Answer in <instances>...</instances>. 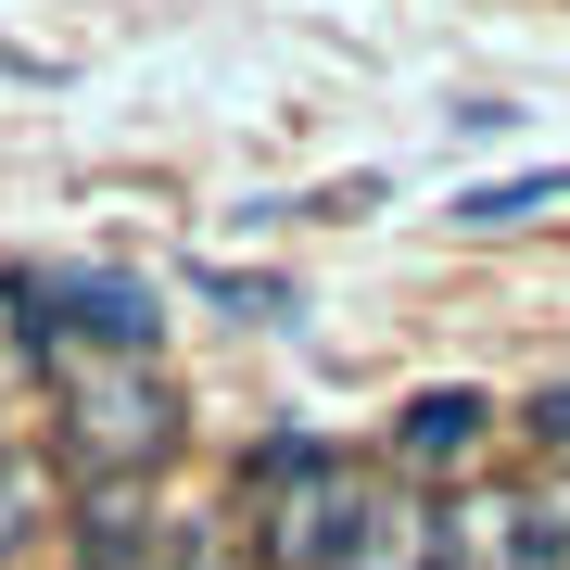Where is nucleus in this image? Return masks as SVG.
<instances>
[{
  "label": "nucleus",
  "mask_w": 570,
  "mask_h": 570,
  "mask_svg": "<svg viewBox=\"0 0 570 570\" xmlns=\"http://www.w3.org/2000/svg\"><path fill=\"white\" fill-rule=\"evenodd\" d=\"M77 444L102 456V469H153L165 444H178V406H165V381L153 367H127V381H77Z\"/></svg>",
  "instance_id": "f257e3e1"
},
{
  "label": "nucleus",
  "mask_w": 570,
  "mask_h": 570,
  "mask_svg": "<svg viewBox=\"0 0 570 570\" xmlns=\"http://www.w3.org/2000/svg\"><path fill=\"white\" fill-rule=\"evenodd\" d=\"M558 558H570V532L546 508H520V494H508V508L482 494V508L444 520V570H558Z\"/></svg>",
  "instance_id": "f03ea898"
},
{
  "label": "nucleus",
  "mask_w": 570,
  "mask_h": 570,
  "mask_svg": "<svg viewBox=\"0 0 570 570\" xmlns=\"http://www.w3.org/2000/svg\"><path fill=\"white\" fill-rule=\"evenodd\" d=\"M482 393H419V406L406 419H393V456H419V469H444V456H469V444H482Z\"/></svg>",
  "instance_id": "7ed1b4c3"
},
{
  "label": "nucleus",
  "mask_w": 570,
  "mask_h": 570,
  "mask_svg": "<svg viewBox=\"0 0 570 570\" xmlns=\"http://www.w3.org/2000/svg\"><path fill=\"white\" fill-rule=\"evenodd\" d=\"M546 204H570V165H532V178H494V190H469V228H520V216H546Z\"/></svg>",
  "instance_id": "20e7f679"
},
{
  "label": "nucleus",
  "mask_w": 570,
  "mask_h": 570,
  "mask_svg": "<svg viewBox=\"0 0 570 570\" xmlns=\"http://www.w3.org/2000/svg\"><path fill=\"white\" fill-rule=\"evenodd\" d=\"M26 520H39V482H26V469H13V456H0V558H13V546H26Z\"/></svg>",
  "instance_id": "39448f33"
},
{
  "label": "nucleus",
  "mask_w": 570,
  "mask_h": 570,
  "mask_svg": "<svg viewBox=\"0 0 570 570\" xmlns=\"http://www.w3.org/2000/svg\"><path fill=\"white\" fill-rule=\"evenodd\" d=\"M532 431H546V444H570V393H546V406H532Z\"/></svg>",
  "instance_id": "423d86ee"
},
{
  "label": "nucleus",
  "mask_w": 570,
  "mask_h": 570,
  "mask_svg": "<svg viewBox=\"0 0 570 570\" xmlns=\"http://www.w3.org/2000/svg\"><path fill=\"white\" fill-rule=\"evenodd\" d=\"M0 77H51V63H39V51H13V39H0Z\"/></svg>",
  "instance_id": "0eeeda50"
}]
</instances>
